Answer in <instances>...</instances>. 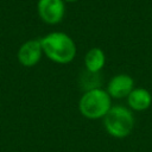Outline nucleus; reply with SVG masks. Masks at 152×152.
I'll return each mask as SVG.
<instances>
[{
    "mask_svg": "<svg viewBox=\"0 0 152 152\" xmlns=\"http://www.w3.org/2000/svg\"><path fill=\"white\" fill-rule=\"evenodd\" d=\"M110 108L112 97L107 90L101 87L83 91L78 101L80 113L89 120L103 119Z\"/></svg>",
    "mask_w": 152,
    "mask_h": 152,
    "instance_id": "2",
    "label": "nucleus"
},
{
    "mask_svg": "<svg viewBox=\"0 0 152 152\" xmlns=\"http://www.w3.org/2000/svg\"><path fill=\"white\" fill-rule=\"evenodd\" d=\"M37 12L43 23L57 25L65 15V2L63 0H38Z\"/></svg>",
    "mask_w": 152,
    "mask_h": 152,
    "instance_id": "4",
    "label": "nucleus"
},
{
    "mask_svg": "<svg viewBox=\"0 0 152 152\" xmlns=\"http://www.w3.org/2000/svg\"><path fill=\"white\" fill-rule=\"evenodd\" d=\"M100 84H101L100 72H91V71L84 70L81 74L80 86L83 89V91L90 90V89H94V88H100Z\"/></svg>",
    "mask_w": 152,
    "mask_h": 152,
    "instance_id": "9",
    "label": "nucleus"
},
{
    "mask_svg": "<svg viewBox=\"0 0 152 152\" xmlns=\"http://www.w3.org/2000/svg\"><path fill=\"white\" fill-rule=\"evenodd\" d=\"M126 99L128 108L135 112L146 110L152 104V95L145 88H134Z\"/></svg>",
    "mask_w": 152,
    "mask_h": 152,
    "instance_id": "7",
    "label": "nucleus"
},
{
    "mask_svg": "<svg viewBox=\"0 0 152 152\" xmlns=\"http://www.w3.org/2000/svg\"><path fill=\"white\" fill-rule=\"evenodd\" d=\"M134 89V80L128 74H118L107 83V93L112 99H124Z\"/></svg>",
    "mask_w": 152,
    "mask_h": 152,
    "instance_id": "6",
    "label": "nucleus"
},
{
    "mask_svg": "<svg viewBox=\"0 0 152 152\" xmlns=\"http://www.w3.org/2000/svg\"><path fill=\"white\" fill-rule=\"evenodd\" d=\"M106 64V53L101 48H91L84 56V68L91 72H100Z\"/></svg>",
    "mask_w": 152,
    "mask_h": 152,
    "instance_id": "8",
    "label": "nucleus"
},
{
    "mask_svg": "<svg viewBox=\"0 0 152 152\" xmlns=\"http://www.w3.org/2000/svg\"><path fill=\"white\" fill-rule=\"evenodd\" d=\"M43 55L40 39H28L20 45L17 57L23 66L31 68L39 63Z\"/></svg>",
    "mask_w": 152,
    "mask_h": 152,
    "instance_id": "5",
    "label": "nucleus"
},
{
    "mask_svg": "<svg viewBox=\"0 0 152 152\" xmlns=\"http://www.w3.org/2000/svg\"><path fill=\"white\" fill-rule=\"evenodd\" d=\"M43 53L57 64H68L76 57L77 48L74 39L61 31H53L40 38Z\"/></svg>",
    "mask_w": 152,
    "mask_h": 152,
    "instance_id": "1",
    "label": "nucleus"
},
{
    "mask_svg": "<svg viewBox=\"0 0 152 152\" xmlns=\"http://www.w3.org/2000/svg\"><path fill=\"white\" fill-rule=\"evenodd\" d=\"M64 2H76V1H78V0H63Z\"/></svg>",
    "mask_w": 152,
    "mask_h": 152,
    "instance_id": "10",
    "label": "nucleus"
},
{
    "mask_svg": "<svg viewBox=\"0 0 152 152\" xmlns=\"http://www.w3.org/2000/svg\"><path fill=\"white\" fill-rule=\"evenodd\" d=\"M134 115L132 110L125 106H112L103 118V127L107 133L114 138L122 139L128 137L134 128Z\"/></svg>",
    "mask_w": 152,
    "mask_h": 152,
    "instance_id": "3",
    "label": "nucleus"
}]
</instances>
